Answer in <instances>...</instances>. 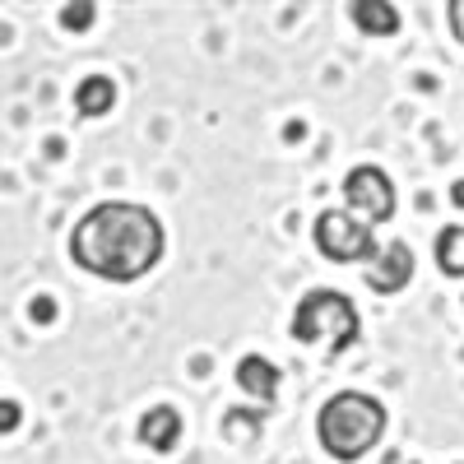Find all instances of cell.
Here are the masks:
<instances>
[{"label": "cell", "mask_w": 464, "mask_h": 464, "mask_svg": "<svg viewBox=\"0 0 464 464\" xmlns=\"http://www.w3.org/2000/svg\"><path fill=\"white\" fill-rule=\"evenodd\" d=\"M111 102H116V84L107 74H89V80H80V89H74V111L80 116H102V111H111Z\"/></svg>", "instance_id": "30bf717a"}, {"label": "cell", "mask_w": 464, "mask_h": 464, "mask_svg": "<svg viewBox=\"0 0 464 464\" xmlns=\"http://www.w3.org/2000/svg\"><path fill=\"white\" fill-rule=\"evenodd\" d=\"M237 385L246 395H256L265 409H275V395H279V367L275 362H265L260 353H246L237 362Z\"/></svg>", "instance_id": "ba28073f"}, {"label": "cell", "mask_w": 464, "mask_h": 464, "mask_svg": "<svg viewBox=\"0 0 464 464\" xmlns=\"http://www.w3.org/2000/svg\"><path fill=\"white\" fill-rule=\"evenodd\" d=\"M409 279H413V251H409V242H385L376 251L372 269H367V288L381 293V297H395L400 288H409Z\"/></svg>", "instance_id": "8992f818"}, {"label": "cell", "mask_w": 464, "mask_h": 464, "mask_svg": "<svg viewBox=\"0 0 464 464\" xmlns=\"http://www.w3.org/2000/svg\"><path fill=\"white\" fill-rule=\"evenodd\" d=\"M450 200H455V205H459V209H464V177H459V181H455V186H450Z\"/></svg>", "instance_id": "9a60e30c"}, {"label": "cell", "mask_w": 464, "mask_h": 464, "mask_svg": "<svg viewBox=\"0 0 464 464\" xmlns=\"http://www.w3.org/2000/svg\"><path fill=\"white\" fill-rule=\"evenodd\" d=\"M316 246L325 260H339V265H353V260H376V237H372V227L353 214H343V209H325L316 218Z\"/></svg>", "instance_id": "277c9868"}, {"label": "cell", "mask_w": 464, "mask_h": 464, "mask_svg": "<svg viewBox=\"0 0 464 464\" xmlns=\"http://www.w3.org/2000/svg\"><path fill=\"white\" fill-rule=\"evenodd\" d=\"M437 269L446 279H464V223L437 232Z\"/></svg>", "instance_id": "8fae6325"}, {"label": "cell", "mask_w": 464, "mask_h": 464, "mask_svg": "<svg viewBox=\"0 0 464 464\" xmlns=\"http://www.w3.org/2000/svg\"><path fill=\"white\" fill-rule=\"evenodd\" d=\"M446 19H450V33L459 37V47H464V0H450V5H446Z\"/></svg>", "instance_id": "4fadbf2b"}, {"label": "cell", "mask_w": 464, "mask_h": 464, "mask_svg": "<svg viewBox=\"0 0 464 464\" xmlns=\"http://www.w3.org/2000/svg\"><path fill=\"white\" fill-rule=\"evenodd\" d=\"M316 437H321L325 455L353 464L385 437V404L362 391H339L316 413Z\"/></svg>", "instance_id": "7a4b0ae2"}, {"label": "cell", "mask_w": 464, "mask_h": 464, "mask_svg": "<svg viewBox=\"0 0 464 464\" xmlns=\"http://www.w3.org/2000/svg\"><path fill=\"white\" fill-rule=\"evenodd\" d=\"M293 339L297 343H330V358L348 353L358 343V312L353 302L334 288H312L293 312Z\"/></svg>", "instance_id": "3957f363"}, {"label": "cell", "mask_w": 464, "mask_h": 464, "mask_svg": "<svg viewBox=\"0 0 464 464\" xmlns=\"http://www.w3.org/2000/svg\"><path fill=\"white\" fill-rule=\"evenodd\" d=\"M14 422H19V404H5V432H14Z\"/></svg>", "instance_id": "5bb4252c"}, {"label": "cell", "mask_w": 464, "mask_h": 464, "mask_svg": "<svg viewBox=\"0 0 464 464\" xmlns=\"http://www.w3.org/2000/svg\"><path fill=\"white\" fill-rule=\"evenodd\" d=\"M140 441H144L149 450H159V455L177 450V441H181V413H177L172 404L149 409V413L140 418Z\"/></svg>", "instance_id": "52a82bcc"}, {"label": "cell", "mask_w": 464, "mask_h": 464, "mask_svg": "<svg viewBox=\"0 0 464 464\" xmlns=\"http://www.w3.org/2000/svg\"><path fill=\"white\" fill-rule=\"evenodd\" d=\"M343 200H348V214L362 218L367 227H376V223H385L395 214V186L381 168L362 163V168H353L343 177Z\"/></svg>", "instance_id": "5b68a950"}, {"label": "cell", "mask_w": 464, "mask_h": 464, "mask_svg": "<svg viewBox=\"0 0 464 464\" xmlns=\"http://www.w3.org/2000/svg\"><path fill=\"white\" fill-rule=\"evenodd\" d=\"M348 19L372 37H395L400 33V10L385 5V0H353V5H348Z\"/></svg>", "instance_id": "9c48e42d"}, {"label": "cell", "mask_w": 464, "mask_h": 464, "mask_svg": "<svg viewBox=\"0 0 464 464\" xmlns=\"http://www.w3.org/2000/svg\"><path fill=\"white\" fill-rule=\"evenodd\" d=\"M163 223L135 200H102L70 232V260L107 284H135L163 260Z\"/></svg>", "instance_id": "6da1fadb"}, {"label": "cell", "mask_w": 464, "mask_h": 464, "mask_svg": "<svg viewBox=\"0 0 464 464\" xmlns=\"http://www.w3.org/2000/svg\"><path fill=\"white\" fill-rule=\"evenodd\" d=\"M93 14H98V10L89 5V0H80V5H65V10H61V24H65L70 33H84V28L93 24Z\"/></svg>", "instance_id": "7c38bea8"}]
</instances>
